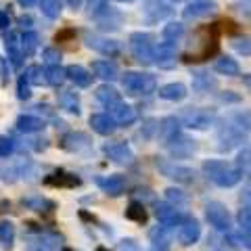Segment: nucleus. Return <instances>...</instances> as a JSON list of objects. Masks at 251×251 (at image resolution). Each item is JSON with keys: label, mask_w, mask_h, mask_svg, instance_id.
<instances>
[{"label": "nucleus", "mask_w": 251, "mask_h": 251, "mask_svg": "<svg viewBox=\"0 0 251 251\" xmlns=\"http://www.w3.org/2000/svg\"><path fill=\"white\" fill-rule=\"evenodd\" d=\"M251 130V117L247 113H234L230 117H226L218 130V147L220 151H232L241 145H245L247 134Z\"/></svg>", "instance_id": "1"}, {"label": "nucleus", "mask_w": 251, "mask_h": 251, "mask_svg": "<svg viewBox=\"0 0 251 251\" xmlns=\"http://www.w3.org/2000/svg\"><path fill=\"white\" fill-rule=\"evenodd\" d=\"M218 49V34L216 25H205L195 29V34L191 36V40L186 44L184 59L186 61H205L209 54H214Z\"/></svg>", "instance_id": "2"}, {"label": "nucleus", "mask_w": 251, "mask_h": 251, "mask_svg": "<svg viewBox=\"0 0 251 251\" xmlns=\"http://www.w3.org/2000/svg\"><path fill=\"white\" fill-rule=\"evenodd\" d=\"M203 172H205V176L211 182L222 186V188H230L234 184H239V180L243 176V170L239 166L234 168V166H228V163L218 161V159H209L203 163Z\"/></svg>", "instance_id": "3"}, {"label": "nucleus", "mask_w": 251, "mask_h": 251, "mask_svg": "<svg viewBox=\"0 0 251 251\" xmlns=\"http://www.w3.org/2000/svg\"><path fill=\"white\" fill-rule=\"evenodd\" d=\"M122 86L126 94L130 97H147V94L155 92L157 80L151 74H140V72H126L122 75Z\"/></svg>", "instance_id": "4"}, {"label": "nucleus", "mask_w": 251, "mask_h": 251, "mask_svg": "<svg viewBox=\"0 0 251 251\" xmlns=\"http://www.w3.org/2000/svg\"><path fill=\"white\" fill-rule=\"evenodd\" d=\"M130 50L140 65H151V63H155L153 36L147 34V31H134V34H130Z\"/></svg>", "instance_id": "5"}, {"label": "nucleus", "mask_w": 251, "mask_h": 251, "mask_svg": "<svg viewBox=\"0 0 251 251\" xmlns=\"http://www.w3.org/2000/svg\"><path fill=\"white\" fill-rule=\"evenodd\" d=\"M178 120L191 130H207L209 126H214L216 113L211 109H203V107H186L180 111Z\"/></svg>", "instance_id": "6"}, {"label": "nucleus", "mask_w": 251, "mask_h": 251, "mask_svg": "<svg viewBox=\"0 0 251 251\" xmlns=\"http://www.w3.org/2000/svg\"><path fill=\"white\" fill-rule=\"evenodd\" d=\"M205 218H207V222L214 226L216 230L228 232L230 226H232L228 209H226V205H224V203H220V201H209L207 203V205H205Z\"/></svg>", "instance_id": "7"}, {"label": "nucleus", "mask_w": 251, "mask_h": 251, "mask_svg": "<svg viewBox=\"0 0 251 251\" xmlns=\"http://www.w3.org/2000/svg\"><path fill=\"white\" fill-rule=\"evenodd\" d=\"M84 40H86V46H88V49L105 54V57H115V54H120V44H117L115 40H109V38L90 34V31H86L84 34Z\"/></svg>", "instance_id": "8"}, {"label": "nucleus", "mask_w": 251, "mask_h": 251, "mask_svg": "<svg viewBox=\"0 0 251 251\" xmlns=\"http://www.w3.org/2000/svg\"><path fill=\"white\" fill-rule=\"evenodd\" d=\"M178 243L180 245H184V247H188V245H195V243L199 241V237H201V226H199V222L195 218H186V220H182V222L178 224Z\"/></svg>", "instance_id": "9"}, {"label": "nucleus", "mask_w": 251, "mask_h": 251, "mask_svg": "<svg viewBox=\"0 0 251 251\" xmlns=\"http://www.w3.org/2000/svg\"><path fill=\"white\" fill-rule=\"evenodd\" d=\"M103 153L109 157L111 161L120 163V166H130L132 161H134V153H132V149L126 145V143H107L103 147Z\"/></svg>", "instance_id": "10"}, {"label": "nucleus", "mask_w": 251, "mask_h": 251, "mask_svg": "<svg viewBox=\"0 0 251 251\" xmlns=\"http://www.w3.org/2000/svg\"><path fill=\"white\" fill-rule=\"evenodd\" d=\"M157 168L161 170V174L166 176V178L178 180V182H193V180H195V172H193L191 168L178 166V163H172V161H157Z\"/></svg>", "instance_id": "11"}, {"label": "nucleus", "mask_w": 251, "mask_h": 251, "mask_svg": "<svg viewBox=\"0 0 251 251\" xmlns=\"http://www.w3.org/2000/svg\"><path fill=\"white\" fill-rule=\"evenodd\" d=\"M155 65L161 69L176 67V44L159 42V46H155Z\"/></svg>", "instance_id": "12"}, {"label": "nucleus", "mask_w": 251, "mask_h": 251, "mask_svg": "<svg viewBox=\"0 0 251 251\" xmlns=\"http://www.w3.org/2000/svg\"><path fill=\"white\" fill-rule=\"evenodd\" d=\"M90 126L97 134L109 136L115 132L117 122L113 120V115H109V113H94V115H90Z\"/></svg>", "instance_id": "13"}, {"label": "nucleus", "mask_w": 251, "mask_h": 251, "mask_svg": "<svg viewBox=\"0 0 251 251\" xmlns=\"http://www.w3.org/2000/svg\"><path fill=\"white\" fill-rule=\"evenodd\" d=\"M157 136L161 138V143L170 145L172 140H176L180 136V120L178 117H163L159 122V132H157Z\"/></svg>", "instance_id": "14"}, {"label": "nucleus", "mask_w": 251, "mask_h": 251, "mask_svg": "<svg viewBox=\"0 0 251 251\" xmlns=\"http://www.w3.org/2000/svg\"><path fill=\"white\" fill-rule=\"evenodd\" d=\"M4 49H6V54H9V59H11V65L15 69H19L21 67V63H23V49H21V38L17 34H9L4 38Z\"/></svg>", "instance_id": "15"}, {"label": "nucleus", "mask_w": 251, "mask_h": 251, "mask_svg": "<svg viewBox=\"0 0 251 251\" xmlns=\"http://www.w3.org/2000/svg\"><path fill=\"white\" fill-rule=\"evenodd\" d=\"M155 216L163 226H170V228L182 222V220H180V214H178V207L172 205V203H157Z\"/></svg>", "instance_id": "16"}, {"label": "nucleus", "mask_w": 251, "mask_h": 251, "mask_svg": "<svg viewBox=\"0 0 251 251\" xmlns=\"http://www.w3.org/2000/svg\"><path fill=\"white\" fill-rule=\"evenodd\" d=\"M214 11H216V4L211 0H193L184 9V19H201L211 15Z\"/></svg>", "instance_id": "17"}, {"label": "nucleus", "mask_w": 251, "mask_h": 251, "mask_svg": "<svg viewBox=\"0 0 251 251\" xmlns=\"http://www.w3.org/2000/svg\"><path fill=\"white\" fill-rule=\"evenodd\" d=\"M94 97H97V100L103 107H107V109H113L122 103V97H120V92H117L113 86H109V84H103V86H99L97 88V92H94Z\"/></svg>", "instance_id": "18"}, {"label": "nucleus", "mask_w": 251, "mask_h": 251, "mask_svg": "<svg viewBox=\"0 0 251 251\" xmlns=\"http://www.w3.org/2000/svg\"><path fill=\"white\" fill-rule=\"evenodd\" d=\"M153 243V249L155 251H168L170 249V243H172V228L170 226H155V228L149 232Z\"/></svg>", "instance_id": "19"}, {"label": "nucleus", "mask_w": 251, "mask_h": 251, "mask_svg": "<svg viewBox=\"0 0 251 251\" xmlns=\"http://www.w3.org/2000/svg\"><path fill=\"white\" fill-rule=\"evenodd\" d=\"M99 186L103 188L107 195L111 197H117L126 191V178L122 174H111V176H105V178H99Z\"/></svg>", "instance_id": "20"}, {"label": "nucleus", "mask_w": 251, "mask_h": 251, "mask_svg": "<svg viewBox=\"0 0 251 251\" xmlns=\"http://www.w3.org/2000/svg\"><path fill=\"white\" fill-rule=\"evenodd\" d=\"M159 99L163 100H172V103H180V100H184L186 99V86L184 84H180V82H172V84H166V86H161L159 88Z\"/></svg>", "instance_id": "21"}, {"label": "nucleus", "mask_w": 251, "mask_h": 251, "mask_svg": "<svg viewBox=\"0 0 251 251\" xmlns=\"http://www.w3.org/2000/svg\"><path fill=\"white\" fill-rule=\"evenodd\" d=\"M170 13H172L170 4L163 2V0H149L147 6H145V15H147V19L151 21V23L159 21V19H163V17H168Z\"/></svg>", "instance_id": "22"}, {"label": "nucleus", "mask_w": 251, "mask_h": 251, "mask_svg": "<svg viewBox=\"0 0 251 251\" xmlns=\"http://www.w3.org/2000/svg\"><path fill=\"white\" fill-rule=\"evenodd\" d=\"M61 147L67 149V151H82V149H88L90 147V140L86 134H82V132H69V134L63 136L61 140Z\"/></svg>", "instance_id": "23"}, {"label": "nucleus", "mask_w": 251, "mask_h": 251, "mask_svg": "<svg viewBox=\"0 0 251 251\" xmlns=\"http://www.w3.org/2000/svg\"><path fill=\"white\" fill-rule=\"evenodd\" d=\"M44 120L36 115H19L17 117V130L23 132V134H36V132L44 130Z\"/></svg>", "instance_id": "24"}, {"label": "nucleus", "mask_w": 251, "mask_h": 251, "mask_svg": "<svg viewBox=\"0 0 251 251\" xmlns=\"http://www.w3.org/2000/svg\"><path fill=\"white\" fill-rule=\"evenodd\" d=\"M65 74H67V80L74 82L77 88H86V86H90V82H92L90 72L88 69H84L82 65H69L65 69Z\"/></svg>", "instance_id": "25"}, {"label": "nucleus", "mask_w": 251, "mask_h": 251, "mask_svg": "<svg viewBox=\"0 0 251 251\" xmlns=\"http://www.w3.org/2000/svg\"><path fill=\"white\" fill-rule=\"evenodd\" d=\"M168 147H170V151H172L174 157H188V155H193L195 151H197L195 140L186 138V136H178L176 140H172Z\"/></svg>", "instance_id": "26"}, {"label": "nucleus", "mask_w": 251, "mask_h": 251, "mask_svg": "<svg viewBox=\"0 0 251 251\" xmlns=\"http://www.w3.org/2000/svg\"><path fill=\"white\" fill-rule=\"evenodd\" d=\"M25 247L27 251H54L57 243H54L52 237H46V234H34V237L25 239Z\"/></svg>", "instance_id": "27"}, {"label": "nucleus", "mask_w": 251, "mask_h": 251, "mask_svg": "<svg viewBox=\"0 0 251 251\" xmlns=\"http://www.w3.org/2000/svg\"><path fill=\"white\" fill-rule=\"evenodd\" d=\"M113 120L120 124V126H132V124L138 120V113H136V109L132 107V105L120 103V105L113 109Z\"/></svg>", "instance_id": "28"}, {"label": "nucleus", "mask_w": 251, "mask_h": 251, "mask_svg": "<svg viewBox=\"0 0 251 251\" xmlns=\"http://www.w3.org/2000/svg\"><path fill=\"white\" fill-rule=\"evenodd\" d=\"M92 74L97 77H100V80H105V82L117 80V67L109 61H94L92 63Z\"/></svg>", "instance_id": "29"}, {"label": "nucleus", "mask_w": 251, "mask_h": 251, "mask_svg": "<svg viewBox=\"0 0 251 251\" xmlns=\"http://www.w3.org/2000/svg\"><path fill=\"white\" fill-rule=\"evenodd\" d=\"M59 105L72 115H80V97L75 90H63L59 94Z\"/></svg>", "instance_id": "30"}, {"label": "nucleus", "mask_w": 251, "mask_h": 251, "mask_svg": "<svg viewBox=\"0 0 251 251\" xmlns=\"http://www.w3.org/2000/svg\"><path fill=\"white\" fill-rule=\"evenodd\" d=\"M44 182L50 186H77L80 178H75L74 174H65V172H54V174L46 176Z\"/></svg>", "instance_id": "31"}, {"label": "nucleus", "mask_w": 251, "mask_h": 251, "mask_svg": "<svg viewBox=\"0 0 251 251\" xmlns=\"http://www.w3.org/2000/svg\"><path fill=\"white\" fill-rule=\"evenodd\" d=\"M44 75H46V82H49L50 86H61L63 82L67 80V74L65 69H63L59 63H52V65H46L44 69Z\"/></svg>", "instance_id": "32"}, {"label": "nucleus", "mask_w": 251, "mask_h": 251, "mask_svg": "<svg viewBox=\"0 0 251 251\" xmlns=\"http://www.w3.org/2000/svg\"><path fill=\"white\" fill-rule=\"evenodd\" d=\"M218 82L214 77H209L207 72H195L193 74V88L197 92H207L209 88H216Z\"/></svg>", "instance_id": "33"}, {"label": "nucleus", "mask_w": 251, "mask_h": 251, "mask_svg": "<svg viewBox=\"0 0 251 251\" xmlns=\"http://www.w3.org/2000/svg\"><path fill=\"white\" fill-rule=\"evenodd\" d=\"M15 243V224L9 220H2L0 222V245L2 249H11Z\"/></svg>", "instance_id": "34"}, {"label": "nucleus", "mask_w": 251, "mask_h": 251, "mask_svg": "<svg viewBox=\"0 0 251 251\" xmlns=\"http://www.w3.org/2000/svg\"><path fill=\"white\" fill-rule=\"evenodd\" d=\"M184 34V25L178 21H172L168 23L166 27H163V42H170V44H176L180 38Z\"/></svg>", "instance_id": "35"}, {"label": "nucleus", "mask_w": 251, "mask_h": 251, "mask_svg": "<svg viewBox=\"0 0 251 251\" xmlns=\"http://www.w3.org/2000/svg\"><path fill=\"white\" fill-rule=\"evenodd\" d=\"M38 44H40V38H38L36 31H25L21 36V49L25 57H31L36 50H38Z\"/></svg>", "instance_id": "36"}, {"label": "nucleus", "mask_w": 251, "mask_h": 251, "mask_svg": "<svg viewBox=\"0 0 251 251\" xmlns=\"http://www.w3.org/2000/svg\"><path fill=\"white\" fill-rule=\"evenodd\" d=\"M216 72L224 75H239V63L230 57H222L216 61Z\"/></svg>", "instance_id": "37"}, {"label": "nucleus", "mask_w": 251, "mask_h": 251, "mask_svg": "<svg viewBox=\"0 0 251 251\" xmlns=\"http://www.w3.org/2000/svg\"><path fill=\"white\" fill-rule=\"evenodd\" d=\"M126 218L128 220H134L138 224H145L147 222V211H145V205L138 201H132L128 209H126Z\"/></svg>", "instance_id": "38"}, {"label": "nucleus", "mask_w": 251, "mask_h": 251, "mask_svg": "<svg viewBox=\"0 0 251 251\" xmlns=\"http://www.w3.org/2000/svg\"><path fill=\"white\" fill-rule=\"evenodd\" d=\"M97 21H99V25L103 29H117L120 27V23H122V15L115 13V11H107V13L100 15Z\"/></svg>", "instance_id": "39"}, {"label": "nucleus", "mask_w": 251, "mask_h": 251, "mask_svg": "<svg viewBox=\"0 0 251 251\" xmlns=\"http://www.w3.org/2000/svg\"><path fill=\"white\" fill-rule=\"evenodd\" d=\"M40 9L46 17L57 19L63 11V4H61V0H40Z\"/></svg>", "instance_id": "40"}, {"label": "nucleus", "mask_w": 251, "mask_h": 251, "mask_svg": "<svg viewBox=\"0 0 251 251\" xmlns=\"http://www.w3.org/2000/svg\"><path fill=\"white\" fill-rule=\"evenodd\" d=\"M86 11H88L90 17L99 19L103 13H107V0H86Z\"/></svg>", "instance_id": "41"}, {"label": "nucleus", "mask_w": 251, "mask_h": 251, "mask_svg": "<svg viewBox=\"0 0 251 251\" xmlns=\"http://www.w3.org/2000/svg\"><path fill=\"white\" fill-rule=\"evenodd\" d=\"M232 49L237 50L239 54H251V38L247 36H237V38H232Z\"/></svg>", "instance_id": "42"}, {"label": "nucleus", "mask_w": 251, "mask_h": 251, "mask_svg": "<svg viewBox=\"0 0 251 251\" xmlns=\"http://www.w3.org/2000/svg\"><path fill=\"white\" fill-rule=\"evenodd\" d=\"M29 80H27V75L25 74H21L19 75V80H17V99L19 100H27L31 97V90H29Z\"/></svg>", "instance_id": "43"}, {"label": "nucleus", "mask_w": 251, "mask_h": 251, "mask_svg": "<svg viewBox=\"0 0 251 251\" xmlns=\"http://www.w3.org/2000/svg\"><path fill=\"white\" fill-rule=\"evenodd\" d=\"M25 75H27V80H29V84H42V80H46V75H44V72H42V67L40 65H29L27 69H25Z\"/></svg>", "instance_id": "44"}, {"label": "nucleus", "mask_w": 251, "mask_h": 251, "mask_svg": "<svg viewBox=\"0 0 251 251\" xmlns=\"http://www.w3.org/2000/svg\"><path fill=\"white\" fill-rule=\"evenodd\" d=\"M166 197H168V201L172 203V205H176V207L186 205V195L180 191V188H168V191H166Z\"/></svg>", "instance_id": "45"}, {"label": "nucleus", "mask_w": 251, "mask_h": 251, "mask_svg": "<svg viewBox=\"0 0 251 251\" xmlns=\"http://www.w3.org/2000/svg\"><path fill=\"white\" fill-rule=\"evenodd\" d=\"M21 203H23L25 207L36 209V211H40L44 205H46V207H52V203L46 201V199H42V197H27V199H21Z\"/></svg>", "instance_id": "46"}, {"label": "nucleus", "mask_w": 251, "mask_h": 251, "mask_svg": "<svg viewBox=\"0 0 251 251\" xmlns=\"http://www.w3.org/2000/svg\"><path fill=\"white\" fill-rule=\"evenodd\" d=\"M239 224L243 230H251V205L241 207L239 211Z\"/></svg>", "instance_id": "47"}, {"label": "nucleus", "mask_w": 251, "mask_h": 251, "mask_svg": "<svg viewBox=\"0 0 251 251\" xmlns=\"http://www.w3.org/2000/svg\"><path fill=\"white\" fill-rule=\"evenodd\" d=\"M15 151V143L9 136H0V157H9Z\"/></svg>", "instance_id": "48"}, {"label": "nucleus", "mask_w": 251, "mask_h": 251, "mask_svg": "<svg viewBox=\"0 0 251 251\" xmlns=\"http://www.w3.org/2000/svg\"><path fill=\"white\" fill-rule=\"evenodd\" d=\"M155 132H159V122L157 120H147L145 122V128H143V138H153Z\"/></svg>", "instance_id": "49"}, {"label": "nucleus", "mask_w": 251, "mask_h": 251, "mask_svg": "<svg viewBox=\"0 0 251 251\" xmlns=\"http://www.w3.org/2000/svg\"><path fill=\"white\" fill-rule=\"evenodd\" d=\"M117 251H140V247L134 239H122L120 245H117Z\"/></svg>", "instance_id": "50"}, {"label": "nucleus", "mask_w": 251, "mask_h": 251, "mask_svg": "<svg viewBox=\"0 0 251 251\" xmlns=\"http://www.w3.org/2000/svg\"><path fill=\"white\" fill-rule=\"evenodd\" d=\"M44 59L52 65V63H59V61H61V52L52 50V49H46V50H44Z\"/></svg>", "instance_id": "51"}, {"label": "nucleus", "mask_w": 251, "mask_h": 251, "mask_svg": "<svg viewBox=\"0 0 251 251\" xmlns=\"http://www.w3.org/2000/svg\"><path fill=\"white\" fill-rule=\"evenodd\" d=\"M0 80H2V86L9 80V67H6V59L0 57Z\"/></svg>", "instance_id": "52"}, {"label": "nucleus", "mask_w": 251, "mask_h": 251, "mask_svg": "<svg viewBox=\"0 0 251 251\" xmlns=\"http://www.w3.org/2000/svg\"><path fill=\"white\" fill-rule=\"evenodd\" d=\"M241 243L247 249H251V230H241Z\"/></svg>", "instance_id": "53"}, {"label": "nucleus", "mask_w": 251, "mask_h": 251, "mask_svg": "<svg viewBox=\"0 0 251 251\" xmlns=\"http://www.w3.org/2000/svg\"><path fill=\"white\" fill-rule=\"evenodd\" d=\"M72 36H75V31H74V29H65V31H59L54 40L61 42V40H67V38H72Z\"/></svg>", "instance_id": "54"}, {"label": "nucleus", "mask_w": 251, "mask_h": 251, "mask_svg": "<svg viewBox=\"0 0 251 251\" xmlns=\"http://www.w3.org/2000/svg\"><path fill=\"white\" fill-rule=\"evenodd\" d=\"M11 25V19H9V15H6L4 11H0V29H6Z\"/></svg>", "instance_id": "55"}, {"label": "nucleus", "mask_w": 251, "mask_h": 251, "mask_svg": "<svg viewBox=\"0 0 251 251\" xmlns=\"http://www.w3.org/2000/svg\"><path fill=\"white\" fill-rule=\"evenodd\" d=\"M31 23H34V19H31L29 15H23V17H19V25L21 27H29Z\"/></svg>", "instance_id": "56"}, {"label": "nucleus", "mask_w": 251, "mask_h": 251, "mask_svg": "<svg viewBox=\"0 0 251 251\" xmlns=\"http://www.w3.org/2000/svg\"><path fill=\"white\" fill-rule=\"evenodd\" d=\"M17 2H19L21 6H25V9H27V6H31L34 2H38V0H17Z\"/></svg>", "instance_id": "57"}, {"label": "nucleus", "mask_w": 251, "mask_h": 251, "mask_svg": "<svg viewBox=\"0 0 251 251\" xmlns=\"http://www.w3.org/2000/svg\"><path fill=\"white\" fill-rule=\"evenodd\" d=\"M80 2H82V0H69V4H72L74 9H80Z\"/></svg>", "instance_id": "58"}, {"label": "nucleus", "mask_w": 251, "mask_h": 251, "mask_svg": "<svg viewBox=\"0 0 251 251\" xmlns=\"http://www.w3.org/2000/svg\"><path fill=\"white\" fill-rule=\"evenodd\" d=\"M117 2H134V0H117Z\"/></svg>", "instance_id": "59"}, {"label": "nucleus", "mask_w": 251, "mask_h": 251, "mask_svg": "<svg viewBox=\"0 0 251 251\" xmlns=\"http://www.w3.org/2000/svg\"><path fill=\"white\" fill-rule=\"evenodd\" d=\"M97 251H107V249H105V247H99V249H97Z\"/></svg>", "instance_id": "60"}, {"label": "nucleus", "mask_w": 251, "mask_h": 251, "mask_svg": "<svg viewBox=\"0 0 251 251\" xmlns=\"http://www.w3.org/2000/svg\"><path fill=\"white\" fill-rule=\"evenodd\" d=\"M174 2H182V0H174Z\"/></svg>", "instance_id": "61"}, {"label": "nucleus", "mask_w": 251, "mask_h": 251, "mask_svg": "<svg viewBox=\"0 0 251 251\" xmlns=\"http://www.w3.org/2000/svg\"><path fill=\"white\" fill-rule=\"evenodd\" d=\"M153 251H155V249H153Z\"/></svg>", "instance_id": "62"}]
</instances>
